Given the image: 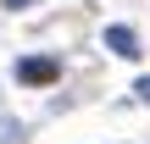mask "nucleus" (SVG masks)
I'll list each match as a JSON object with an SVG mask.
<instances>
[{"mask_svg":"<svg viewBox=\"0 0 150 144\" xmlns=\"http://www.w3.org/2000/svg\"><path fill=\"white\" fill-rule=\"evenodd\" d=\"M56 78H61V61L56 55H22L17 61V83H28V89H45Z\"/></svg>","mask_w":150,"mask_h":144,"instance_id":"nucleus-1","label":"nucleus"},{"mask_svg":"<svg viewBox=\"0 0 150 144\" xmlns=\"http://www.w3.org/2000/svg\"><path fill=\"white\" fill-rule=\"evenodd\" d=\"M106 50H111V55H122V61H134V55H139V33H134V28H122V22H111V28H106Z\"/></svg>","mask_w":150,"mask_h":144,"instance_id":"nucleus-2","label":"nucleus"},{"mask_svg":"<svg viewBox=\"0 0 150 144\" xmlns=\"http://www.w3.org/2000/svg\"><path fill=\"white\" fill-rule=\"evenodd\" d=\"M134 94H139V100L150 105V78H139V83H134Z\"/></svg>","mask_w":150,"mask_h":144,"instance_id":"nucleus-3","label":"nucleus"},{"mask_svg":"<svg viewBox=\"0 0 150 144\" xmlns=\"http://www.w3.org/2000/svg\"><path fill=\"white\" fill-rule=\"evenodd\" d=\"M6 6H11V11H22V6H33V0H6Z\"/></svg>","mask_w":150,"mask_h":144,"instance_id":"nucleus-4","label":"nucleus"}]
</instances>
